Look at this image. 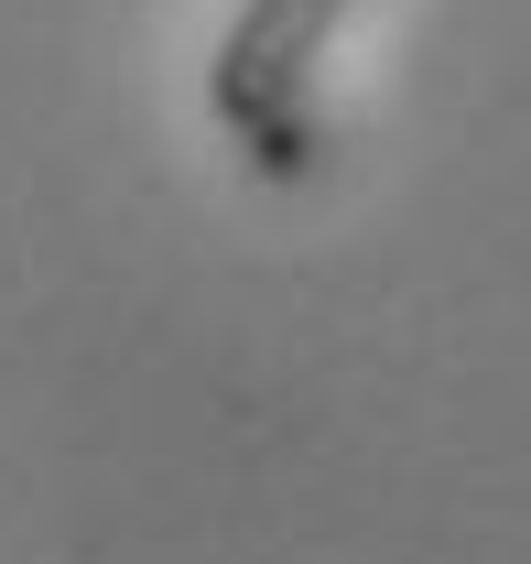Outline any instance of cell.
<instances>
[{
  "label": "cell",
  "instance_id": "obj_1",
  "mask_svg": "<svg viewBox=\"0 0 531 564\" xmlns=\"http://www.w3.org/2000/svg\"><path fill=\"white\" fill-rule=\"evenodd\" d=\"M347 22V0H239V22L217 33L206 66V109L217 131L261 163L271 185H304L326 163V120H315V55Z\"/></svg>",
  "mask_w": 531,
  "mask_h": 564
}]
</instances>
